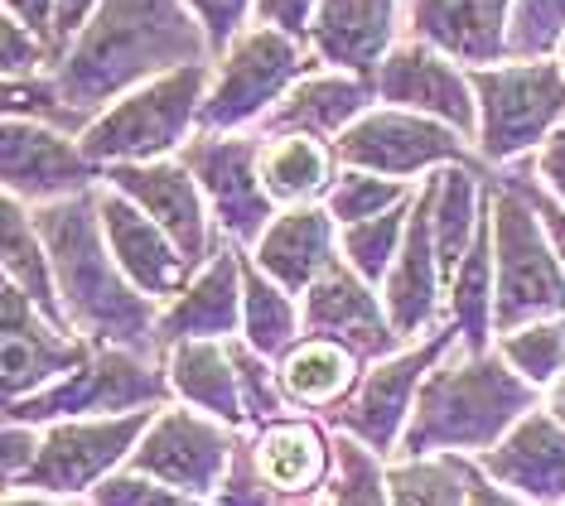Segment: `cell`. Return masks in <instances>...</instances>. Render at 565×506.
Returning a JSON list of instances; mask_svg holds the SVG:
<instances>
[{
    "mask_svg": "<svg viewBox=\"0 0 565 506\" xmlns=\"http://www.w3.org/2000/svg\"><path fill=\"white\" fill-rule=\"evenodd\" d=\"M189 63H213V49L184 0H102L49 77L83 136L111 101Z\"/></svg>",
    "mask_w": 565,
    "mask_h": 506,
    "instance_id": "6da1fadb",
    "label": "cell"
},
{
    "mask_svg": "<svg viewBox=\"0 0 565 506\" xmlns=\"http://www.w3.org/2000/svg\"><path fill=\"white\" fill-rule=\"evenodd\" d=\"M34 227L44 237V251L54 261V280L58 294L68 304V319L78 333H93L97 343L111 347H131V353H156V309L150 294H140L126 270L117 266L102 232V213H97V189L73 193L63 203H44L34 213Z\"/></svg>",
    "mask_w": 565,
    "mask_h": 506,
    "instance_id": "7a4b0ae2",
    "label": "cell"
},
{
    "mask_svg": "<svg viewBox=\"0 0 565 506\" xmlns=\"http://www.w3.org/2000/svg\"><path fill=\"white\" fill-rule=\"evenodd\" d=\"M536 410V386L522 381L503 357L440 362L420 386L416 420L406 424V453L426 459L435 449H498L512 424Z\"/></svg>",
    "mask_w": 565,
    "mask_h": 506,
    "instance_id": "3957f363",
    "label": "cell"
},
{
    "mask_svg": "<svg viewBox=\"0 0 565 506\" xmlns=\"http://www.w3.org/2000/svg\"><path fill=\"white\" fill-rule=\"evenodd\" d=\"M209 87H213V63H189V68L150 77L146 87L111 101L78 136L83 154L97 169L170 160L174 150H184L199 136V111Z\"/></svg>",
    "mask_w": 565,
    "mask_h": 506,
    "instance_id": "277c9868",
    "label": "cell"
},
{
    "mask_svg": "<svg viewBox=\"0 0 565 506\" xmlns=\"http://www.w3.org/2000/svg\"><path fill=\"white\" fill-rule=\"evenodd\" d=\"M493 217V333H518L526 323L565 319V266L556 246L546 241V227L522 189L498 179V193H488Z\"/></svg>",
    "mask_w": 565,
    "mask_h": 506,
    "instance_id": "5b68a950",
    "label": "cell"
},
{
    "mask_svg": "<svg viewBox=\"0 0 565 506\" xmlns=\"http://www.w3.org/2000/svg\"><path fill=\"white\" fill-rule=\"evenodd\" d=\"M315 68H319V58L310 54L305 39L252 20L247 30L223 49V58L213 63V87H209V97H203L199 131L233 136L242 126L266 121V116L276 111V101Z\"/></svg>",
    "mask_w": 565,
    "mask_h": 506,
    "instance_id": "8992f818",
    "label": "cell"
},
{
    "mask_svg": "<svg viewBox=\"0 0 565 506\" xmlns=\"http://www.w3.org/2000/svg\"><path fill=\"white\" fill-rule=\"evenodd\" d=\"M479 97V150L488 164H512L522 150L546 146L565 121V73L556 58H508L469 68Z\"/></svg>",
    "mask_w": 565,
    "mask_h": 506,
    "instance_id": "52a82bcc",
    "label": "cell"
},
{
    "mask_svg": "<svg viewBox=\"0 0 565 506\" xmlns=\"http://www.w3.org/2000/svg\"><path fill=\"white\" fill-rule=\"evenodd\" d=\"M164 400V376L156 367H146L131 347H111L97 343L93 357L83 362L73 376L54 381L49 391H34L24 400H10V420L20 424H40V420H83V415H131Z\"/></svg>",
    "mask_w": 565,
    "mask_h": 506,
    "instance_id": "ba28073f",
    "label": "cell"
},
{
    "mask_svg": "<svg viewBox=\"0 0 565 506\" xmlns=\"http://www.w3.org/2000/svg\"><path fill=\"white\" fill-rule=\"evenodd\" d=\"M333 154L343 169H367L382 179H411L435 164H473L469 140L455 126L402 107H372L367 116H358L349 131L333 140Z\"/></svg>",
    "mask_w": 565,
    "mask_h": 506,
    "instance_id": "9c48e42d",
    "label": "cell"
},
{
    "mask_svg": "<svg viewBox=\"0 0 565 506\" xmlns=\"http://www.w3.org/2000/svg\"><path fill=\"white\" fill-rule=\"evenodd\" d=\"M150 424H156V410L111 415V420L54 424L40 444V459L15 477V487H34V492H49V497H78V492H93L121 459H131L136 439L150 434Z\"/></svg>",
    "mask_w": 565,
    "mask_h": 506,
    "instance_id": "30bf717a",
    "label": "cell"
},
{
    "mask_svg": "<svg viewBox=\"0 0 565 506\" xmlns=\"http://www.w3.org/2000/svg\"><path fill=\"white\" fill-rule=\"evenodd\" d=\"M262 146H266L262 136L199 131L179 150V160L194 174V184L203 189V198H209V207L233 241H262L266 227L276 223L271 193L262 184Z\"/></svg>",
    "mask_w": 565,
    "mask_h": 506,
    "instance_id": "8fae6325",
    "label": "cell"
},
{
    "mask_svg": "<svg viewBox=\"0 0 565 506\" xmlns=\"http://www.w3.org/2000/svg\"><path fill=\"white\" fill-rule=\"evenodd\" d=\"M372 83H377V107L435 116V121L455 126L465 140H479V97H473L469 68H459L449 54L430 49L426 39H396V49L382 58Z\"/></svg>",
    "mask_w": 565,
    "mask_h": 506,
    "instance_id": "7c38bea8",
    "label": "cell"
},
{
    "mask_svg": "<svg viewBox=\"0 0 565 506\" xmlns=\"http://www.w3.org/2000/svg\"><path fill=\"white\" fill-rule=\"evenodd\" d=\"M233 434H223V424L203 420L194 410H164L150 434L136 444L131 473L156 477V483L189 492V497H209L227 483V469H233Z\"/></svg>",
    "mask_w": 565,
    "mask_h": 506,
    "instance_id": "4fadbf2b",
    "label": "cell"
},
{
    "mask_svg": "<svg viewBox=\"0 0 565 506\" xmlns=\"http://www.w3.org/2000/svg\"><path fill=\"white\" fill-rule=\"evenodd\" d=\"M455 333L459 329L449 323V329H440L430 343L406 347V353L377 362V367L363 376V386H358V396L349 400V406L333 410V424H339L343 434H353L358 444H367L372 453H387L396 444V434L406 430V415H411V400H416V386L426 381L435 367H440V357L449 353Z\"/></svg>",
    "mask_w": 565,
    "mask_h": 506,
    "instance_id": "5bb4252c",
    "label": "cell"
},
{
    "mask_svg": "<svg viewBox=\"0 0 565 506\" xmlns=\"http://www.w3.org/2000/svg\"><path fill=\"white\" fill-rule=\"evenodd\" d=\"M102 179V169L83 154V140L44 121H6V193L20 203H63L73 193H87Z\"/></svg>",
    "mask_w": 565,
    "mask_h": 506,
    "instance_id": "9a60e30c",
    "label": "cell"
},
{
    "mask_svg": "<svg viewBox=\"0 0 565 506\" xmlns=\"http://www.w3.org/2000/svg\"><path fill=\"white\" fill-rule=\"evenodd\" d=\"M97 213H102V232H107L111 256H117V266L126 270V280H131L140 294H150V300H174V294H184V280L194 276V266H189L179 241L146 207H136L117 189H97Z\"/></svg>",
    "mask_w": 565,
    "mask_h": 506,
    "instance_id": "2e32d148",
    "label": "cell"
},
{
    "mask_svg": "<svg viewBox=\"0 0 565 506\" xmlns=\"http://www.w3.org/2000/svg\"><path fill=\"white\" fill-rule=\"evenodd\" d=\"M305 333L333 337V343L353 347L358 357L377 362H387L392 347H402V337L387 319V304H377V294L367 290V280L349 261H333L305 290Z\"/></svg>",
    "mask_w": 565,
    "mask_h": 506,
    "instance_id": "e0dca14e",
    "label": "cell"
},
{
    "mask_svg": "<svg viewBox=\"0 0 565 506\" xmlns=\"http://www.w3.org/2000/svg\"><path fill=\"white\" fill-rule=\"evenodd\" d=\"M107 189L126 193L136 207H146L156 223L179 241V251L189 256V266H203L209 256V198L194 184V174L184 160H150V164H107L102 169Z\"/></svg>",
    "mask_w": 565,
    "mask_h": 506,
    "instance_id": "ac0fdd59",
    "label": "cell"
},
{
    "mask_svg": "<svg viewBox=\"0 0 565 506\" xmlns=\"http://www.w3.org/2000/svg\"><path fill=\"white\" fill-rule=\"evenodd\" d=\"M396 39H402V0H319L305 44L319 68L372 77Z\"/></svg>",
    "mask_w": 565,
    "mask_h": 506,
    "instance_id": "d6986e66",
    "label": "cell"
},
{
    "mask_svg": "<svg viewBox=\"0 0 565 506\" xmlns=\"http://www.w3.org/2000/svg\"><path fill=\"white\" fill-rule=\"evenodd\" d=\"M512 0H406V34L426 39L459 68L508 63Z\"/></svg>",
    "mask_w": 565,
    "mask_h": 506,
    "instance_id": "ffe728a7",
    "label": "cell"
},
{
    "mask_svg": "<svg viewBox=\"0 0 565 506\" xmlns=\"http://www.w3.org/2000/svg\"><path fill=\"white\" fill-rule=\"evenodd\" d=\"M93 357L73 333L54 329L24 290H6V400L49 391Z\"/></svg>",
    "mask_w": 565,
    "mask_h": 506,
    "instance_id": "44dd1931",
    "label": "cell"
},
{
    "mask_svg": "<svg viewBox=\"0 0 565 506\" xmlns=\"http://www.w3.org/2000/svg\"><path fill=\"white\" fill-rule=\"evenodd\" d=\"M440 280H445V270H440V251H435V179H426L416 203H411L402 256H396L387 290H382V304H387V319L402 343H411V337L426 333L435 323Z\"/></svg>",
    "mask_w": 565,
    "mask_h": 506,
    "instance_id": "7402d4cb",
    "label": "cell"
},
{
    "mask_svg": "<svg viewBox=\"0 0 565 506\" xmlns=\"http://www.w3.org/2000/svg\"><path fill=\"white\" fill-rule=\"evenodd\" d=\"M372 107H377V83L372 77L315 68L276 101V111L262 121V136H319L333 146Z\"/></svg>",
    "mask_w": 565,
    "mask_h": 506,
    "instance_id": "603a6c76",
    "label": "cell"
},
{
    "mask_svg": "<svg viewBox=\"0 0 565 506\" xmlns=\"http://www.w3.org/2000/svg\"><path fill=\"white\" fill-rule=\"evenodd\" d=\"M483 469L508 492L551 506L565 497V424L551 410H532L512 424V434L498 449L483 453Z\"/></svg>",
    "mask_w": 565,
    "mask_h": 506,
    "instance_id": "cb8c5ba5",
    "label": "cell"
},
{
    "mask_svg": "<svg viewBox=\"0 0 565 506\" xmlns=\"http://www.w3.org/2000/svg\"><path fill=\"white\" fill-rule=\"evenodd\" d=\"M237 323H242V266L233 251H213V261L199 270V280L160 314L156 337L170 347L194 343V337L227 343L237 333Z\"/></svg>",
    "mask_w": 565,
    "mask_h": 506,
    "instance_id": "d4e9b609",
    "label": "cell"
},
{
    "mask_svg": "<svg viewBox=\"0 0 565 506\" xmlns=\"http://www.w3.org/2000/svg\"><path fill=\"white\" fill-rule=\"evenodd\" d=\"M333 227L339 223L329 217V207L300 203V207L280 213L276 223L266 227V237L256 241L252 261L262 266L280 290L305 294L333 261H339V256H333Z\"/></svg>",
    "mask_w": 565,
    "mask_h": 506,
    "instance_id": "484cf974",
    "label": "cell"
},
{
    "mask_svg": "<svg viewBox=\"0 0 565 506\" xmlns=\"http://www.w3.org/2000/svg\"><path fill=\"white\" fill-rule=\"evenodd\" d=\"M170 386L189 406H199L203 415H213L217 424H242L247 415V396H242V376L237 362L227 353V343L213 337H194V343H179L170 353Z\"/></svg>",
    "mask_w": 565,
    "mask_h": 506,
    "instance_id": "4316f807",
    "label": "cell"
},
{
    "mask_svg": "<svg viewBox=\"0 0 565 506\" xmlns=\"http://www.w3.org/2000/svg\"><path fill=\"white\" fill-rule=\"evenodd\" d=\"M256 469L280 492L295 497H315L329 473V449L324 434L310 420H271L256 434Z\"/></svg>",
    "mask_w": 565,
    "mask_h": 506,
    "instance_id": "83f0119b",
    "label": "cell"
},
{
    "mask_svg": "<svg viewBox=\"0 0 565 506\" xmlns=\"http://www.w3.org/2000/svg\"><path fill=\"white\" fill-rule=\"evenodd\" d=\"M6 276L15 290H24L34 300V309L54 323V329L73 333V319H68V304L58 294V280H54V261L44 251V237L34 227V217H24V203L10 198L6 203Z\"/></svg>",
    "mask_w": 565,
    "mask_h": 506,
    "instance_id": "f1b7e54d",
    "label": "cell"
},
{
    "mask_svg": "<svg viewBox=\"0 0 565 506\" xmlns=\"http://www.w3.org/2000/svg\"><path fill=\"white\" fill-rule=\"evenodd\" d=\"M333 146L319 136H266L262 146V184L271 193V203H315L319 193H329L333 174Z\"/></svg>",
    "mask_w": 565,
    "mask_h": 506,
    "instance_id": "f546056e",
    "label": "cell"
},
{
    "mask_svg": "<svg viewBox=\"0 0 565 506\" xmlns=\"http://www.w3.org/2000/svg\"><path fill=\"white\" fill-rule=\"evenodd\" d=\"M493 217L483 213V227L473 237L469 256L459 261L449 280V323L465 337V353L488 357V333H493Z\"/></svg>",
    "mask_w": 565,
    "mask_h": 506,
    "instance_id": "4dcf8cb0",
    "label": "cell"
},
{
    "mask_svg": "<svg viewBox=\"0 0 565 506\" xmlns=\"http://www.w3.org/2000/svg\"><path fill=\"white\" fill-rule=\"evenodd\" d=\"M435 251H440V270L445 280H455L459 261L469 256L473 237H479L483 227V213H479V169L473 164H445L435 169Z\"/></svg>",
    "mask_w": 565,
    "mask_h": 506,
    "instance_id": "1f68e13d",
    "label": "cell"
},
{
    "mask_svg": "<svg viewBox=\"0 0 565 506\" xmlns=\"http://www.w3.org/2000/svg\"><path fill=\"white\" fill-rule=\"evenodd\" d=\"M358 381V353L333 337H305L280 357V391L300 406H333L353 391Z\"/></svg>",
    "mask_w": 565,
    "mask_h": 506,
    "instance_id": "d6a6232c",
    "label": "cell"
},
{
    "mask_svg": "<svg viewBox=\"0 0 565 506\" xmlns=\"http://www.w3.org/2000/svg\"><path fill=\"white\" fill-rule=\"evenodd\" d=\"M242 329L262 357L290 353L295 333L305 329V319L290 304V290H280L256 261H242Z\"/></svg>",
    "mask_w": 565,
    "mask_h": 506,
    "instance_id": "836d02e7",
    "label": "cell"
},
{
    "mask_svg": "<svg viewBox=\"0 0 565 506\" xmlns=\"http://www.w3.org/2000/svg\"><path fill=\"white\" fill-rule=\"evenodd\" d=\"M392 506H465L469 477L465 459L445 453V459H406L387 473Z\"/></svg>",
    "mask_w": 565,
    "mask_h": 506,
    "instance_id": "e575fe53",
    "label": "cell"
},
{
    "mask_svg": "<svg viewBox=\"0 0 565 506\" xmlns=\"http://www.w3.org/2000/svg\"><path fill=\"white\" fill-rule=\"evenodd\" d=\"M406 223H411V203L392 207V213H382V217H367V223L343 227V241H339L343 261H349L367 284L387 280L392 266H396V256H402Z\"/></svg>",
    "mask_w": 565,
    "mask_h": 506,
    "instance_id": "d590c367",
    "label": "cell"
},
{
    "mask_svg": "<svg viewBox=\"0 0 565 506\" xmlns=\"http://www.w3.org/2000/svg\"><path fill=\"white\" fill-rule=\"evenodd\" d=\"M498 357L508 362L522 381H532L536 391L551 386L565 367V319H546V323H526L518 333L498 337Z\"/></svg>",
    "mask_w": 565,
    "mask_h": 506,
    "instance_id": "8d00e7d4",
    "label": "cell"
},
{
    "mask_svg": "<svg viewBox=\"0 0 565 506\" xmlns=\"http://www.w3.org/2000/svg\"><path fill=\"white\" fill-rule=\"evenodd\" d=\"M402 203H411V184H402V179L367 174V169H343L339 184L329 189V217L339 227L382 217V213H392V207H402Z\"/></svg>",
    "mask_w": 565,
    "mask_h": 506,
    "instance_id": "74e56055",
    "label": "cell"
},
{
    "mask_svg": "<svg viewBox=\"0 0 565 506\" xmlns=\"http://www.w3.org/2000/svg\"><path fill=\"white\" fill-rule=\"evenodd\" d=\"M565 39V0H512L508 58H556Z\"/></svg>",
    "mask_w": 565,
    "mask_h": 506,
    "instance_id": "f35d334b",
    "label": "cell"
},
{
    "mask_svg": "<svg viewBox=\"0 0 565 506\" xmlns=\"http://www.w3.org/2000/svg\"><path fill=\"white\" fill-rule=\"evenodd\" d=\"M333 506H387L377 453L358 439H339V473H333Z\"/></svg>",
    "mask_w": 565,
    "mask_h": 506,
    "instance_id": "ab89813d",
    "label": "cell"
},
{
    "mask_svg": "<svg viewBox=\"0 0 565 506\" xmlns=\"http://www.w3.org/2000/svg\"><path fill=\"white\" fill-rule=\"evenodd\" d=\"M93 506H203V502L174 487H156L140 473H121L93 487Z\"/></svg>",
    "mask_w": 565,
    "mask_h": 506,
    "instance_id": "60d3db41",
    "label": "cell"
},
{
    "mask_svg": "<svg viewBox=\"0 0 565 506\" xmlns=\"http://www.w3.org/2000/svg\"><path fill=\"white\" fill-rule=\"evenodd\" d=\"M184 6L194 10V20L203 24V34H209L213 63L223 58V49L256 20V0H184Z\"/></svg>",
    "mask_w": 565,
    "mask_h": 506,
    "instance_id": "b9f144b4",
    "label": "cell"
},
{
    "mask_svg": "<svg viewBox=\"0 0 565 506\" xmlns=\"http://www.w3.org/2000/svg\"><path fill=\"white\" fill-rule=\"evenodd\" d=\"M6 77H40V73H54V44L44 34H34L30 24H20L15 15H6Z\"/></svg>",
    "mask_w": 565,
    "mask_h": 506,
    "instance_id": "7bdbcfd3",
    "label": "cell"
},
{
    "mask_svg": "<svg viewBox=\"0 0 565 506\" xmlns=\"http://www.w3.org/2000/svg\"><path fill=\"white\" fill-rule=\"evenodd\" d=\"M503 179H508L512 189L526 193V203L536 207V217H542L546 237H551V246H556V256H561V266H565V203L546 184H526V174H503Z\"/></svg>",
    "mask_w": 565,
    "mask_h": 506,
    "instance_id": "ee69618b",
    "label": "cell"
},
{
    "mask_svg": "<svg viewBox=\"0 0 565 506\" xmlns=\"http://www.w3.org/2000/svg\"><path fill=\"white\" fill-rule=\"evenodd\" d=\"M315 10H319V0H256V24H271V30L305 39Z\"/></svg>",
    "mask_w": 565,
    "mask_h": 506,
    "instance_id": "f6af8a7d",
    "label": "cell"
},
{
    "mask_svg": "<svg viewBox=\"0 0 565 506\" xmlns=\"http://www.w3.org/2000/svg\"><path fill=\"white\" fill-rule=\"evenodd\" d=\"M102 0H54V63L63 58V49L83 34V24L97 15Z\"/></svg>",
    "mask_w": 565,
    "mask_h": 506,
    "instance_id": "bcb514c9",
    "label": "cell"
},
{
    "mask_svg": "<svg viewBox=\"0 0 565 506\" xmlns=\"http://www.w3.org/2000/svg\"><path fill=\"white\" fill-rule=\"evenodd\" d=\"M40 444H44V439L34 434V424L10 420V430H6V477H10V483H15V477L30 469L34 459H40Z\"/></svg>",
    "mask_w": 565,
    "mask_h": 506,
    "instance_id": "7dc6e473",
    "label": "cell"
},
{
    "mask_svg": "<svg viewBox=\"0 0 565 506\" xmlns=\"http://www.w3.org/2000/svg\"><path fill=\"white\" fill-rule=\"evenodd\" d=\"M536 174H542V184L565 203V121L546 136V146L536 150Z\"/></svg>",
    "mask_w": 565,
    "mask_h": 506,
    "instance_id": "c3c4849f",
    "label": "cell"
},
{
    "mask_svg": "<svg viewBox=\"0 0 565 506\" xmlns=\"http://www.w3.org/2000/svg\"><path fill=\"white\" fill-rule=\"evenodd\" d=\"M6 15H15L20 24H30L34 34H44L54 44V0H6Z\"/></svg>",
    "mask_w": 565,
    "mask_h": 506,
    "instance_id": "681fc988",
    "label": "cell"
},
{
    "mask_svg": "<svg viewBox=\"0 0 565 506\" xmlns=\"http://www.w3.org/2000/svg\"><path fill=\"white\" fill-rule=\"evenodd\" d=\"M465 477H469V506H536V502H518L508 487H488L469 463H465Z\"/></svg>",
    "mask_w": 565,
    "mask_h": 506,
    "instance_id": "f907efd6",
    "label": "cell"
},
{
    "mask_svg": "<svg viewBox=\"0 0 565 506\" xmlns=\"http://www.w3.org/2000/svg\"><path fill=\"white\" fill-rule=\"evenodd\" d=\"M546 410L565 424V376H556V381H551V391H546Z\"/></svg>",
    "mask_w": 565,
    "mask_h": 506,
    "instance_id": "816d5d0a",
    "label": "cell"
},
{
    "mask_svg": "<svg viewBox=\"0 0 565 506\" xmlns=\"http://www.w3.org/2000/svg\"><path fill=\"white\" fill-rule=\"evenodd\" d=\"M6 506H78V502H49V497H40V492H34V497H20V492H10V502Z\"/></svg>",
    "mask_w": 565,
    "mask_h": 506,
    "instance_id": "f5cc1de1",
    "label": "cell"
},
{
    "mask_svg": "<svg viewBox=\"0 0 565 506\" xmlns=\"http://www.w3.org/2000/svg\"><path fill=\"white\" fill-rule=\"evenodd\" d=\"M556 63H561V73H565V39H561V49H556Z\"/></svg>",
    "mask_w": 565,
    "mask_h": 506,
    "instance_id": "db71d44e",
    "label": "cell"
}]
</instances>
